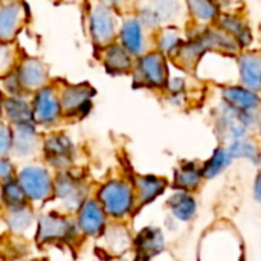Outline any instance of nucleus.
<instances>
[{
  "label": "nucleus",
  "instance_id": "nucleus-33",
  "mask_svg": "<svg viewBox=\"0 0 261 261\" xmlns=\"http://www.w3.org/2000/svg\"><path fill=\"white\" fill-rule=\"evenodd\" d=\"M0 199L9 211L23 208V206H26V202H28L26 194L21 190L18 180L12 179V177L3 180L2 190H0Z\"/></svg>",
  "mask_w": 261,
  "mask_h": 261
},
{
  "label": "nucleus",
  "instance_id": "nucleus-23",
  "mask_svg": "<svg viewBox=\"0 0 261 261\" xmlns=\"http://www.w3.org/2000/svg\"><path fill=\"white\" fill-rule=\"evenodd\" d=\"M165 205L168 210V216L179 223H191L199 213V202L194 193L173 190Z\"/></svg>",
  "mask_w": 261,
  "mask_h": 261
},
{
  "label": "nucleus",
  "instance_id": "nucleus-10",
  "mask_svg": "<svg viewBox=\"0 0 261 261\" xmlns=\"http://www.w3.org/2000/svg\"><path fill=\"white\" fill-rule=\"evenodd\" d=\"M78 226L66 216L58 213H47L38 219L37 225V240L40 243H55L69 242L76 237Z\"/></svg>",
  "mask_w": 261,
  "mask_h": 261
},
{
  "label": "nucleus",
  "instance_id": "nucleus-35",
  "mask_svg": "<svg viewBox=\"0 0 261 261\" xmlns=\"http://www.w3.org/2000/svg\"><path fill=\"white\" fill-rule=\"evenodd\" d=\"M32 222H34V214L28 206L9 211L6 219V223L14 232H23L32 225Z\"/></svg>",
  "mask_w": 261,
  "mask_h": 261
},
{
  "label": "nucleus",
  "instance_id": "nucleus-43",
  "mask_svg": "<svg viewBox=\"0 0 261 261\" xmlns=\"http://www.w3.org/2000/svg\"><path fill=\"white\" fill-rule=\"evenodd\" d=\"M135 261H150V260H145V258H142V257H138V255H136Z\"/></svg>",
  "mask_w": 261,
  "mask_h": 261
},
{
  "label": "nucleus",
  "instance_id": "nucleus-1",
  "mask_svg": "<svg viewBox=\"0 0 261 261\" xmlns=\"http://www.w3.org/2000/svg\"><path fill=\"white\" fill-rule=\"evenodd\" d=\"M197 261H246L245 245L228 222L213 223L199 240Z\"/></svg>",
  "mask_w": 261,
  "mask_h": 261
},
{
  "label": "nucleus",
  "instance_id": "nucleus-20",
  "mask_svg": "<svg viewBox=\"0 0 261 261\" xmlns=\"http://www.w3.org/2000/svg\"><path fill=\"white\" fill-rule=\"evenodd\" d=\"M43 150H44V156L46 161L60 170L67 168L75 156V147L73 142L70 141L69 136L61 135V133H55L50 135L44 139L43 144Z\"/></svg>",
  "mask_w": 261,
  "mask_h": 261
},
{
  "label": "nucleus",
  "instance_id": "nucleus-5",
  "mask_svg": "<svg viewBox=\"0 0 261 261\" xmlns=\"http://www.w3.org/2000/svg\"><path fill=\"white\" fill-rule=\"evenodd\" d=\"M98 202L104 213L116 220L128 217L138 208L133 184L124 179H113L104 184L98 191Z\"/></svg>",
  "mask_w": 261,
  "mask_h": 261
},
{
  "label": "nucleus",
  "instance_id": "nucleus-11",
  "mask_svg": "<svg viewBox=\"0 0 261 261\" xmlns=\"http://www.w3.org/2000/svg\"><path fill=\"white\" fill-rule=\"evenodd\" d=\"M32 115L35 125L50 127L60 121L63 116L61 102H60V93L55 87L46 86L34 93L32 98Z\"/></svg>",
  "mask_w": 261,
  "mask_h": 261
},
{
  "label": "nucleus",
  "instance_id": "nucleus-36",
  "mask_svg": "<svg viewBox=\"0 0 261 261\" xmlns=\"http://www.w3.org/2000/svg\"><path fill=\"white\" fill-rule=\"evenodd\" d=\"M15 54L14 47L9 43L0 41V76H5L15 67Z\"/></svg>",
  "mask_w": 261,
  "mask_h": 261
},
{
  "label": "nucleus",
  "instance_id": "nucleus-30",
  "mask_svg": "<svg viewBox=\"0 0 261 261\" xmlns=\"http://www.w3.org/2000/svg\"><path fill=\"white\" fill-rule=\"evenodd\" d=\"M226 148L234 161H246L251 165L261 167V138L251 135L243 139H236L226 144Z\"/></svg>",
  "mask_w": 261,
  "mask_h": 261
},
{
  "label": "nucleus",
  "instance_id": "nucleus-21",
  "mask_svg": "<svg viewBox=\"0 0 261 261\" xmlns=\"http://www.w3.org/2000/svg\"><path fill=\"white\" fill-rule=\"evenodd\" d=\"M133 188L136 194V203L138 208L147 206L153 202H156L161 196L165 194V191L170 187V182L167 177L158 176V174H139L133 179Z\"/></svg>",
  "mask_w": 261,
  "mask_h": 261
},
{
  "label": "nucleus",
  "instance_id": "nucleus-45",
  "mask_svg": "<svg viewBox=\"0 0 261 261\" xmlns=\"http://www.w3.org/2000/svg\"><path fill=\"white\" fill-rule=\"evenodd\" d=\"M0 203H2V199H0Z\"/></svg>",
  "mask_w": 261,
  "mask_h": 261
},
{
  "label": "nucleus",
  "instance_id": "nucleus-27",
  "mask_svg": "<svg viewBox=\"0 0 261 261\" xmlns=\"http://www.w3.org/2000/svg\"><path fill=\"white\" fill-rule=\"evenodd\" d=\"M135 60L118 41H113L101 47V61L106 70L112 75H125L132 73Z\"/></svg>",
  "mask_w": 261,
  "mask_h": 261
},
{
  "label": "nucleus",
  "instance_id": "nucleus-15",
  "mask_svg": "<svg viewBox=\"0 0 261 261\" xmlns=\"http://www.w3.org/2000/svg\"><path fill=\"white\" fill-rule=\"evenodd\" d=\"M26 5L23 0H0V41L9 43L26 21Z\"/></svg>",
  "mask_w": 261,
  "mask_h": 261
},
{
  "label": "nucleus",
  "instance_id": "nucleus-8",
  "mask_svg": "<svg viewBox=\"0 0 261 261\" xmlns=\"http://www.w3.org/2000/svg\"><path fill=\"white\" fill-rule=\"evenodd\" d=\"M26 199L31 202H44L54 196V180L49 171L41 165H26L17 177Z\"/></svg>",
  "mask_w": 261,
  "mask_h": 261
},
{
  "label": "nucleus",
  "instance_id": "nucleus-40",
  "mask_svg": "<svg viewBox=\"0 0 261 261\" xmlns=\"http://www.w3.org/2000/svg\"><path fill=\"white\" fill-rule=\"evenodd\" d=\"M252 196H254V200L261 206V170H258V173L254 177V182H252Z\"/></svg>",
  "mask_w": 261,
  "mask_h": 261
},
{
  "label": "nucleus",
  "instance_id": "nucleus-9",
  "mask_svg": "<svg viewBox=\"0 0 261 261\" xmlns=\"http://www.w3.org/2000/svg\"><path fill=\"white\" fill-rule=\"evenodd\" d=\"M151 32L144 28V24L139 21L136 15L125 17L118 29L116 41L133 57L138 58L148 52L153 44L151 41Z\"/></svg>",
  "mask_w": 261,
  "mask_h": 261
},
{
  "label": "nucleus",
  "instance_id": "nucleus-3",
  "mask_svg": "<svg viewBox=\"0 0 261 261\" xmlns=\"http://www.w3.org/2000/svg\"><path fill=\"white\" fill-rule=\"evenodd\" d=\"M170 66L171 61L165 55L154 49H150L135 60V66L132 70L133 81L139 87L164 92L171 70Z\"/></svg>",
  "mask_w": 261,
  "mask_h": 261
},
{
  "label": "nucleus",
  "instance_id": "nucleus-24",
  "mask_svg": "<svg viewBox=\"0 0 261 261\" xmlns=\"http://www.w3.org/2000/svg\"><path fill=\"white\" fill-rule=\"evenodd\" d=\"M203 174L202 167L196 161H182L177 164V167L173 171L171 179V188L177 191H187V193H197L203 184Z\"/></svg>",
  "mask_w": 261,
  "mask_h": 261
},
{
  "label": "nucleus",
  "instance_id": "nucleus-13",
  "mask_svg": "<svg viewBox=\"0 0 261 261\" xmlns=\"http://www.w3.org/2000/svg\"><path fill=\"white\" fill-rule=\"evenodd\" d=\"M236 61L239 84L261 93V49H242Z\"/></svg>",
  "mask_w": 261,
  "mask_h": 261
},
{
  "label": "nucleus",
  "instance_id": "nucleus-4",
  "mask_svg": "<svg viewBox=\"0 0 261 261\" xmlns=\"http://www.w3.org/2000/svg\"><path fill=\"white\" fill-rule=\"evenodd\" d=\"M193 75L202 84H213L217 87L236 84L237 80V61L236 55H226L220 52H206L199 64L196 66Z\"/></svg>",
  "mask_w": 261,
  "mask_h": 261
},
{
  "label": "nucleus",
  "instance_id": "nucleus-34",
  "mask_svg": "<svg viewBox=\"0 0 261 261\" xmlns=\"http://www.w3.org/2000/svg\"><path fill=\"white\" fill-rule=\"evenodd\" d=\"M106 231H107L106 232L107 248L115 255H121V254L127 252L130 249V246L133 245V239L125 226L113 225L110 228H106Z\"/></svg>",
  "mask_w": 261,
  "mask_h": 261
},
{
  "label": "nucleus",
  "instance_id": "nucleus-41",
  "mask_svg": "<svg viewBox=\"0 0 261 261\" xmlns=\"http://www.w3.org/2000/svg\"><path fill=\"white\" fill-rule=\"evenodd\" d=\"M219 8L223 11H236L237 9V0H214Z\"/></svg>",
  "mask_w": 261,
  "mask_h": 261
},
{
  "label": "nucleus",
  "instance_id": "nucleus-44",
  "mask_svg": "<svg viewBox=\"0 0 261 261\" xmlns=\"http://www.w3.org/2000/svg\"><path fill=\"white\" fill-rule=\"evenodd\" d=\"M258 113H260V138H261V107H260V110H258Z\"/></svg>",
  "mask_w": 261,
  "mask_h": 261
},
{
  "label": "nucleus",
  "instance_id": "nucleus-12",
  "mask_svg": "<svg viewBox=\"0 0 261 261\" xmlns=\"http://www.w3.org/2000/svg\"><path fill=\"white\" fill-rule=\"evenodd\" d=\"M60 102L63 115L66 116H86L92 110V98L95 96V89L87 84H67L60 92Z\"/></svg>",
  "mask_w": 261,
  "mask_h": 261
},
{
  "label": "nucleus",
  "instance_id": "nucleus-28",
  "mask_svg": "<svg viewBox=\"0 0 261 261\" xmlns=\"http://www.w3.org/2000/svg\"><path fill=\"white\" fill-rule=\"evenodd\" d=\"M184 6L187 21L197 26H213L222 14L214 0H184Z\"/></svg>",
  "mask_w": 261,
  "mask_h": 261
},
{
  "label": "nucleus",
  "instance_id": "nucleus-39",
  "mask_svg": "<svg viewBox=\"0 0 261 261\" xmlns=\"http://www.w3.org/2000/svg\"><path fill=\"white\" fill-rule=\"evenodd\" d=\"M14 167L9 161H6L5 158H0V180H6L12 176Z\"/></svg>",
  "mask_w": 261,
  "mask_h": 261
},
{
  "label": "nucleus",
  "instance_id": "nucleus-22",
  "mask_svg": "<svg viewBox=\"0 0 261 261\" xmlns=\"http://www.w3.org/2000/svg\"><path fill=\"white\" fill-rule=\"evenodd\" d=\"M78 229L89 236L96 237L101 236L107 228V214L104 213L101 203L98 200H86L78 210Z\"/></svg>",
  "mask_w": 261,
  "mask_h": 261
},
{
  "label": "nucleus",
  "instance_id": "nucleus-32",
  "mask_svg": "<svg viewBox=\"0 0 261 261\" xmlns=\"http://www.w3.org/2000/svg\"><path fill=\"white\" fill-rule=\"evenodd\" d=\"M3 113H5L6 119L12 124V127L20 125V124L34 122L32 106L21 95L6 96L3 99Z\"/></svg>",
  "mask_w": 261,
  "mask_h": 261
},
{
  "label": "nucleus",
  "instance_id": "nucleus-37",
  "mask_svg": "<svg viewBox=\"0 0 261 261\" xmlns=\"http://www.w3.org/2000/svg\"><path fill=\"white\" fill-rule=\"evenodd\" d=\"M2 89L8 93V96H15V95L23 93L15 69L11 70L9 73H6L5 76H2Z\"/></svg>",
  "mask_w": 261,
  "mask_h": 261
},
{
  "label": "nucleus",
  "instance_id": "nucleus-29",
  "mask_svg": "<svg viewBox=\"0 0 261 261\" xmlns=\"http://www.w3.org/2000/svg\"><path fill=\"white\" fill-rule=\"evenodd\" d=\"M12 133H14L12 153L21 159L32 158L38 148V132L35 122L14 125Z\"/></svg>",
  "mask_w": 261,
  "mask_h": 261
},
{
  "label": "nucleus",
  "instance_id": "nucleus-7",
  "mask_svg": "<svg viewBox=\"0 0 261 261\" xmlns=\"http://www.w3.org/2000/svg\"><path fill=\"white\" fill-rule=\"evenodd\" d=\"M211 124L213 132L219 141V144L226 145L231 141L243 139L251 136L248 128L240 122L239 110L232 109L226 102L217 98L216 104L211 107Z\"/></svg>",
  "mask_w": 261,
  "mask_h": 261
},
{
  "label": "nucleus",
  "instance_id": "nucleus-38",
  "mask_svg": "<svg viewBox=\"0 0 261 261\" xmlns=\"http://www.w3.org/2000/svg\"><path fill=\"white\" fill-rule=\"evenodd\" d=\"M12 128L8 124L0 122V158H6L9 153H12Z\"/></svg>",
  "mask_w": 261,
  "mask_h": 261
},
{
  "label": "nucleus",
  "instance_id": "nucleus-6",
  "mask_svg": "<svg viewBox=\"0 0 261 261\" xmlns=\"http://www.w3.org/2000/svg\"><path fill=\"white\" fill-rule=\"evenodd\" d=\"M87 28L93 44L99 49L116 41L119 24L112 6L99 0L92 3L87 12Z\"/></svg>",
  "mask_w": 261,
  "mask_h": 261
},
{
  "label": "nucleus",
  "instance_id": "nucleus-14",
  "mask_svg": "<svg viewBox=\"0 0 261 261\" xmlns=\"http://www.w3.org/2000/svg\"><path fill=\"white\" fill-rule=\"evenodd\" d=\"M87 188L84 182L69 173H61L54 182V196L60 199L63 206L69 211L80 210L86 202Z\"/></svg>",
  "mask_w": 261,
  "mask_h": 261
},
{
  "label": "nucleus",
  "instance_id": "nucleus-16",
  "mask_svg": "<svg viewBox=\"0 0 261 261\" xmlns=\"http://www.w3.org/2000/svg\"><path fill=\"white\" fill-rule=\"evenodd\" d=\"M216 24L223 29L226 34H229L237 44L240 46V49H249L252 47L254 43V31L248 21V18L239 11H223L219 17V20L216 21Z\"/></svg>",
  "mask_w": 261,
  "mask_h": 261
},
{
  "label": "nucleus",
  "instance_id": "nucleus-26",
  "mask_svg": "<svg viewBox=\"0 0 261 261\" xmlns=\"http://www.w3.org/2000/svg\"><path fill=\"white\" fill-rule=\"evenodd\" d=\"M199 35L206 47L208 52H220L226 55H237L242 49L237 44V41L226 34L223 29H220L217 24L213 26H200Z\"/></svg>",
  "mask_w": 261,
  "mask_h": 261
},
{
  "label": "nucleus",
  "instance_id": "nucleus-18",
  "mask_svg": "<svg viewBox=\"0 0 261 261\" xmlns=\"http://www.w3.org/2000/svg\"><path fill=\"white\" fill-rule=\"evenodd\" d=\"M133 246L138 257L151 261L165 252L167 248L165 232L162 231V228L154 225L144 226L133 239Z\"/></svg>",
  "mask_w": 261,
  "mask_h": 261
},
{
  "label": "nucleus",
  "instance_id": "nucleus-25",
  "mask_svg": "<svg viewBox=\"0 0 261 261\" xmlns=\"http://www.w3.org/2000/svg\"><path fill=\"white\" fill-rule=\"evenodd\" d=\"M153 49L165 55L170 61L185 41V29L180 24H168L151 34Z\"/></svg>",
  "mask_w": 261,
  "mask_h": 261
},
{
  "label": "nucleus",
  "instance_id": "nucleus-31",
  "mask_svg": "<svg viewBox=\"0 0 261 261\" xmlns=\"http://www.w3.org/2000/svg\"><path fill=\"white\" fill-rule=\"evenodd\" d=\"M232 164H234V159L229 154L226 145L219 144L217 147H214L211 154L200 164L203 180L206 182V180H214L220 177L223 173H226L232 167Z\"/></svg>",
  "mask_w": 261,
  "mask_h": 261
},
{
  "label": "nucleus",
  "instance_id": "nucleus-2",
  "mask_svg": "<svg viewBox=\"0 0 261 261\" xmlns=\"http://www.w3.org/2000/svg\"><path fill=\"white\" fill-rule=\"evenodd\" d=\"M135 15L151 34L164 26L187 20L184 0H139Z\"/></svg>",
  "mask_w": 261,
  "mask_h": 261
},
{
  "label": "nucleus",
  "instance_id": "nucleus-42",
  "mask_svg": "<svg viewBox=\"0 0 261 261\" xmlns=\"http://www.w3.org/2000/svg\"><path fill=\"white\" fill-rule=\"evenodd\" d=\"M3 113V98H2V93H0V116Z\"/></svg>",
  "mask_w": 261,
  "mask_h": 261
},
{
  "label": "nucleus",
  "instance_id": "nucleus-19",
  "mask_svg": "<svg viewBox=\"0 0 261 261\" xmlns=\"http://www.w3.org/2000/svg\"><path fill=\"white\" fill-rule=\"evenodd\" d=\"M23 92H37L47 86L49 72L44 63L37 58H24L15 67Z\"/></svg>",
  "mask_w": 261,
  "mask_h": 261
},
{
  "label": "nucleus",
  "instance_id": "nucleus-17",
  "mask_svg": "<svg viewBox=\"0 0 261 261\" xmlns=\"http://www.w3.org/2000/svg\"><path fill=\"white\" fill-rule=\"evenodd\" d=\"M217 98L239 112L260 110L261 93L251 90L239 83L217 87Z\"/></svg>",
  "mask_w": 261,
  "mask_h": 261
}]
</instances>
